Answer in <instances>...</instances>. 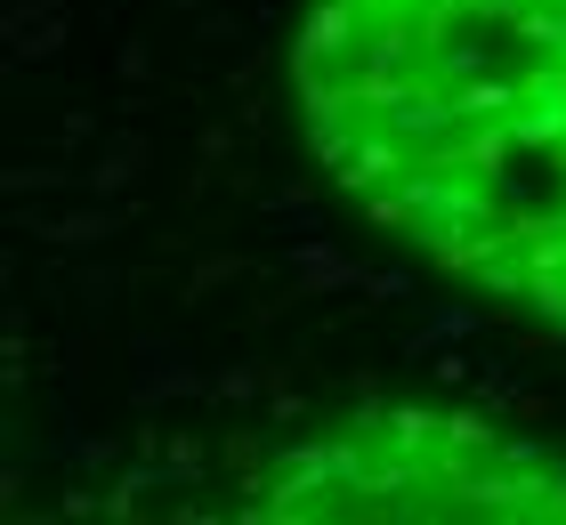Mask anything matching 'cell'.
I'll list each match as a JSON object with an SVG mask.
<instances>
[{"label": "cell", "mask_w": 566, "mask_h": 525, "mask_svg": "<svg viewBox=\"0 0 566 525\" xmlns=\"http://www.w3.org/2000/svg\"><path fill=\"white\" fill-rule=\"evenodd\" d=\"M446 444H461V453H502V437H494V420H485V412H453L446 420Z\"/></svg>", "instance_id": "cell-2"}, {"label": "cell", "mask_w": 566, "mask_h": 525, "mask_svg": "<svg viewBox=\"0 0 566 525\" xmlns=\"http://www.w3.org/2000/svg\"><path fill=\"white\" fill-rule=\"evenodd\" d=\"M380 437H389L397 453L429 461L437 444H446V420H437V412H421V405H389V420H380Z\"/></svg>", "instance_id": "cell-1"}]
</instances>
